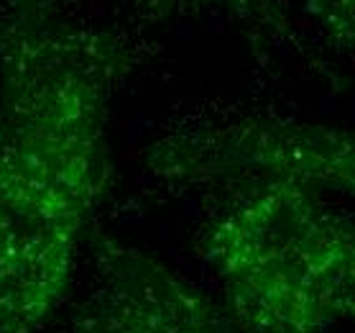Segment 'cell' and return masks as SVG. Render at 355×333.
Returning <instances> with one entry per match:
<instances>
[{"label":"cell","mask_w":355,"mask_h":333,"mask_svg":"<svg viewBox=\"0 0 355 333\" xmlns=\"http://www.w3.org/2000/svg\"><path fill=\"white\" fill-rule=\"evenodd\" d=\"M146 167L169 185L289 179L355 197V129L271 118L207 123L159 138Z\"/></svg>","instance_id":"3"},{"label":"cell","mask_w":355,"mask_h":333,"mask_svg":"<svg viewBox=\"0 0 355 333\" xmlns=\"http://www.w3.org/2000/svg\"><path fill=\"white\" fill-rule=\"evenodd\" d=\"M151 18L218 16L256 31L279 33L289 26L282 0H133Z\"/></svg>","instance_id":"5"},{"label":"cell","mask_w":355,"mask_h":333,"mask_svg":"<svg viewBox=\"0 0 355 333\" xmlns=\"http://www.w3.org/2000/svg\"><path fill=\"white\" fill-rule=\"evenodd\" d=\"M130 65L125 41L67 0L0 10V333H36L69 295Z\"/></svg>","instance_id":"1"},{"label":"cell","mask_w":355,"mask_h":333,"mask_svg":"<svg viewBox=\"0 0 355 333\" xmlns=\"http://www.w3.org/2000/svg\"><path fill=\"white\" fill-rule=\"evenodd\" d=\"M92 272L72 333H245L227 310L156 254L92 228Z\"/></svg>","instance_id":"4"},{"label":"cell","mask_w":355,"mask_h":333,"mask_svg":"<svg viewBox=\"0 0 355 333\" xmlns=\"http://www.w3.org/2000/svg\"><path fill=\"white\" fill-rule=\"evenodd\" d=\"M304 6L327 39L355 49V0H304Z\"/></svg>","instance_id":"6"},{"label":"cell","mask_w":355,"mask_h":333,"mask_svg":"<svg viewBox=\"0 0 355 333\" xmlns=\"http://www.w3.org/2000/svg\"><path fill=\"white\" fill-rule=\"evenodd\" d=\"M207 220L200 257L245 333L355 323V216L289 179H245Z\"/></svg>","instance_id":"2"}]
</instances>
